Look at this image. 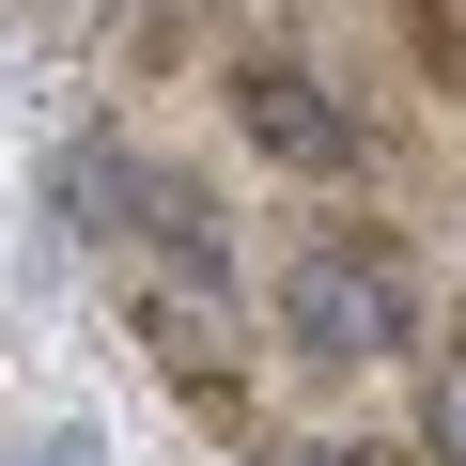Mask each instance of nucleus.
Masks as SVG:
<instances>
[{"mask_svg":"<svg viewBox=\"0 0 466 466\" xmlns=\"http://www.w3.org/2000/svg\"><path fill=\"white\" fill-rule=\"evenodd\" d=\"M420 435H435V466H466V327H451L435 373H420Z\"/></svg>","mask_w":466,"mask_h":466,"instance_id":"obj_4","label":"nucleus"},{"mask_svg":"<svg viewBox=\"0 0 466 466\" xmlns=\"http://www.w3.org/2000/svg\"><path fill=\"white\" fill-rule=\"evenodd\" d=\"M280 342L327 358V373L420 342V280H404V249H389V233H311V249L280 265Z\"/></svg>","mask_w":466,"mask_h":466,"instance_id":"obj_1","label":"nucleus"},{"mask_svg":"<svg viewBox=\"0 0 466 466\" xmlns=\"http://www.w3.org/2000/svg\"><path fill=\"white\" fill-rule=\"evenodd\" d=\"M233 125H249L280 171H358V156H373V125H358L311 63H233Z\"/></svg>","mask_w":466,"mask_h":466,"instance_id":"obj_2","label":"nucleus"},{"mask_svg":"<svg viewBox=\"0 0 466 466\" xmlns=\"http://www.w3.org/2000/svg\"><path fill=\"white\" fill-rule=\"evenodd\" d=\"M0 466H109V451H94V435H78V420H47V435H32V451H0Z\"/></svg>","mask_w":466,"mask_h":466,"instance_id":"obj_5","label":"nucleus"},{"mask_svg":"<svg viewBox=\"0 0 466 466\" xmlns=\"http://www.w3.org/2000/svg\"><path fill=\"white\" fill-rule=\"evenodd\" d=\"M125 187H140V156H125V140H78V156L47 171V202H63L78 233H125Z\"/></svg>","mask_w":466,"mask_h":466,"instance_id":"obj_3","label":"nucleus"}]
</instances>
